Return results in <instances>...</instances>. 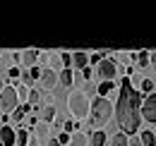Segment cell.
Wrapping results in <instances>:
<instances>
[{
	"instance_id": "6da1fadb",
	"label": "cell",
	"mask_w": 156,
	"mask_h": 146,
	"mask_svg": "<svg viewBox=\"0 0 156 146\" xmlns=\"http://www.w3.org/2000/svg\"><path fill=\"white\" fill-rule=\"evenodd\" d=\"M115 117H118V125L122 129V134H137V129L142 125V96H139V91L132 89L127 77H122V82H120Z\"/></svg>"
},
{
	"instance_id": "7a4b0ae2",
	"label": "cell",
	"mask_w": 156,
	"mask_h": 146,
	"mask_svg": "<svg viewBox=\"0 0 156 146\" xmlns=\"http://www.w3.org/2000/svg\"><path fill=\"white\" fill-rule=\"evenodd\" d=\"M111 115H113V103H111L108 98H101V96H98L96 101L91 103V122L98 125V127H103V125L111 120Z\"/></svg>"
},
{
	"instance_id": "3957f363",
	"label": "cell",
	"mask_w": 156,
	"mask_h": 146,
	"mask_svg": "<svg viewBox=\"0 0 156 146\" xmlns=\"http://www.w3.org/2000/svg\"><path fill=\"white\" fill-rule=\"evenodd\" d=\"M67 106H70V113L75 115V117H87L89 113H91V106H89V98L84 96L82 91H72L67 96Z\"/></svg>"
},
{
	"instance_id": "277c9868",
	"label": "cell",
	"mask_w": 156,
	"mask_h": 146,
	"mask_svg": "<svg viewBox=\"0 0 156 146\" xmlns=\"http://www.w3.org/2000/svg\"><path fill=\"white\" fill-rule=\"evenodd\" d=\"M17 89L15 86H2V91H0V108L2 113H15L17 108Z\"/></svg>"
},
{
	"instance_id": "5b68a950",
	"label": "cell",
	"mask_w": 156,
	"mask_h": 146,
	"mask_svg": "<svg viewBox=\"0 0 156 146\" xmlns=\"http://www.w3.org/2000/svg\"><path fill=\"white\" fill-rule=\"evenodd\" d=\"M96 72H98V77L103 79V82H113V77L118 74V65L113 62V60H101L98 62V67H96Z\"/></svg>"
},
{
	"instance_id": "8992f818",
	"label": "cell",
	"mask_w": 156,
	"mask_h": 146,
	"mask_svg": "<svg viewBox=\"0 0 156 146\" xmlns=\"http://www.w3.org/2000/svg\"><path fill=\"white\" fill-rule=\"evenodd\" d=\"M142 117L147 122H156V93L147 96V101L142 103Z\"/></svg>"
},
{
	"instance_id": "52a82bcc",
	"label": "cell",
	"mask_w": 156,
	"mask_h": 146,
	"mask_svg": "<svg viewBox=\"0 0 156 146\" xmlns=\"http://www.w3.org/2000/svg\"><path fill=\"white\" fill-rule=\"evenodd\" d=\"M17 144V132L12 127H7V125H2L0 129V146H15Z\"/></svg>"
},
{
	"instance_id": "ba28073f",
	"label": "cell",
	"mask_w": 156,
	"mask_h": 146,
	"mask_svg": "<svg viewBox=\"0 0 156 146\" xmlns=\"http://www.w3.org/2000/svg\"><path fill=\"white\" fill-rule=\"evenodd\" d=\"M41 86H43V89H53V86H55V84H58V74L53 72V70H51V67H46V70H41Z\"/></svg>"
},
{
	"instance_id": "9c48e42d",
	"label": "cell",
	"mask_w": 156,
	"mask_h": 146,
	"mask_svg": "<svg viewBox=\"0 0 156 146\" xmlns=\"http://www.w3.org/2000/svg\"><path fill=\"white\" fill-rule=\"evenodd\" d=\"M36 60H39V50H24L22 53V62L27 67H36Z\"/></svg>"
},
{
	"instance_id": "30bf717a",
	"label": "cell",
	"mask_w": 156,
	"mask_h": 146,
	"mask_svg": "<svg viewBox=\"0 0 156 146\" xmlns=\"http://www.w3.org/2000/svg\"><path fill=\"white\" fill-rule=\"evenodd\" d=\"M87 62H89V55H87V53H72V65H75V67L84 70Z\"/></svg>"
},
{
	"instance_id": "8fae6325",
	"label": "cell",
	"mask_w": 156,
	"mask_h": 146,
	"mask_svg": "<svg viewBox=\"0 0 156 146\" xmlns=\"http://www.w3.org/2000/svg\"><path fill=\"white\" fill-rule=\"evenodd\" d=\"M139 139H142V146H156V134H154V132H149V129L142 132Z\"/></svg>"
},
{
	"instance_id": "7c38bea8",
	"label": "cell",
	"mask_w": 156,
	"mask_h": 146,
	"mask_svg": "<svg viewBox=\"0 0 156 146\" xmlns=\"http://www.w3.org/2000/svg\"><path fill=\"white\" fill-rule=\"evenodd\" d=\"M72 82H75V74H72V70L65 67V70L60 72V84H62V86H72Z\"/></svg>"
},
{
	"instance_id": "4fadbf2b",
	"label": "cell",
	"mask_w": 156,
	"mask_h": 146,
	"mask_svg": "<svg viewBox=\"0 0 156 146\" xmlns=\"http://www.w3.org/2000/svg\"><path fill=\"white\" fill-rule=\"evenodd\" d=\"M149 55H151V53H147V50H139V53H135L132 57L137 60V65H139V67H147V65H149Z\"/></svg>"
},
{
	"instance_id": "5bb4252c",
	"label": "cell",
	"mask_w": 156,
	"mask_h": 146,
	"mask_svg": "<svg viewBox=\"0 0 156 146\" xmlns=\"http://www.w3.org/2000/svg\"><path fill=\"white\" fill-rule=\"evenodd\" d=\"M91 146H106V134H103L101 129H96V132L91 134Z\"/></svg>"
},
{
	"instance_id": "9a60e30c",
	"label": "cell",
	"mask_w": 156,
	"mask_h": 146,
	"mask_svg": "<svg viewBox=\"0 0 156 146\" xmlns=\"http://www.w3.org/2000/svg\"><path fill=\"white\" fill-rule=\"evenodd\" d=\"M41 117H43V122H53L55 120V108L53 106H46V108L41 110Z\"/></svg>"
},
{
	"instance_id": "2e32d148",
	"label": "cell",
	"mask_w": 156,
	"mask_h": 146,
	"mask_svg": "<svg viewBox=\"0 0 156 146\" xmlns=\"http://www.w3.org/2000/svg\"><path fill=\"white\" fill-rule=\"evenodd\" d=\"M111 146H127V134H113V139H111Z\"/></svg>"
},
{
	"instance_id": "e0dca14e",
	"label": "cell",
	"mask_w": 156,
	"mask_h": 146,
	"mask_svg": "<svg viewBox=\"0 0 156 146\" xmlns=\"http://www.w3.org/2000/svg\"><path fill=\"white\" fill-rule=\"evenodd\" d=\"M70 146H87V137H84V134H72V137H70Z\"/></svg>"
},
{
	"instance_id": "ac0fdd59",
	"label": "cell",
	"mask_w": 156,
	"mask_h": 146,
	"mask_svg": "<svg viewBox=\"0 0 156 146\" xmlns=\"http://www.w3.org/2000/svg\"><path fill=\"white\" fill-rule=\"evenodd\" d=\"M98 96H101V98H103V96H106V93H111L113 91V82H101V84H98Z\"/></svg>"
},
{
	"instance_id": "d6986e66",
	"label": "cell",
	"mask_w": 156,
	"mask_h": 146,
	"mask_svg": "<svg viewBox=\"0 0 156 146\" xmlns=\"http://www.w3.org/2000/svg\"><path fill=\"white\" fill-rule=\"evenodd\" d=\"M27 110H29V106H24V103H22V106H17V108H15L12 117H15V120H22V117L27 115Z\"/></svg>"
},
{
	"instance_id": "ffe728a7",
	"label": "cell",
	"mask_w": 156,
	"mask_h": 146,
	"mask_svg": "<svg viewBox=\"0 0 156 146\" xmlns=\"http://www.w3.org/2000/svg\"><path fill=\"white\" fill-rule=\"evenodd\" d=\"M142 91L151 96V93H154V82H151V79H144V82H142Z\"/></svg>"
},
{
	"instance_id": "44dd1931",
	"label": "cell",
	"mask_w": 156,
	"mask_h": 146,
	"mask_svg": "<svg viewBox=\"0 0 156 146\" xmlns=\"http://www.w3.org/2000/svg\"><path fill=\"white\" fill-rule=\"evenodd\" d=\"M101 60H106V53H91L89 55V62H91V65H98Z\"/></svg>"
},
{
	"instance_id": "7402d4cb",
	"label": "cell",
	"mask_w": 156,
	"mask_h": 146,
	"mask_svg": "<svg viewBox=\"0 0 156 146\" xmlns=\"http://www.w3.org/2000/svg\"><path fill=\"white\" fill-rule=\"evenodd\" d=\"M17 98H20V101H27V98H29V89H27V86H17Z\"/></svg>"
},
{
	"instance_id": "603a6c76",
	"label": "cell",
	"mask_w": 156,
	"mask_h": 146,
	"mask_svg": "<svg viewBox=\"0 0 156 146\" xmlns=\"http://www.w3.org/2000/svg\"><path fill=\"white\" fill-rule=\"evenodd\" d=\"M27 141H29V134H27L24 129H20V132H17V144L27 146Z\"/></svg>"
},
{
	"instance_id": "cb8c5ba5",
	"label": "cell",
	"mask_w": 156,
	"mask_h": 146,
	"mask_svg": "<svg viewBox=\"0 0 156 146\" xmlns=\"http://www.w3.org/2000/svg\"><path fill=\"white\" fill-rule=\"evenodd\" d=\"M39 101H41L39 91H29V103H31V106H39Z\"/></svg>"
},
{
	"instance_id": "d4e9b609",
	"label": "cell",
	"mask_w": 156,
	"mask_h": 146,
	"mask_svg": "<svg viewBox=\"0 0 156 146\" xmlns=\"http://www.w3.org/2000/svg\"><path fill=\"white\" fill-rule=\"evenodd\" d=\"M10 79H17V77H22V72H20V67H10Z\"/></svg>"
},
{
	"instance_id": "484cf974",
	"label": "cell",
	"mask_w": 156,
	"mask_h": 146,
	"mask_svg": "<svg viewBox=\"0 0 156 146\" xmlns=\"http://www.w3.org/2000/svg\"><path fill=\"white\" fill-rule=\"evenodd\" d=\"M29 74H31V79H34V82H36V79H41V70H39V67H31V70H29Z\"/></svg>"
},
{
	"instance_id": "4316f807",
	"label": "cell",
	"mask_w": 156,
	"mask_h": 146,
	"mask_svg": "<svg viewBox=\"0 0 156 146\" xmlns=\"http://www.w3.org/2000/svg\"><path fill=\"white\" fill-rule=\"evenodd\" d=\"M22 82H24V86H29L34 79H31V74H29V72H22Z\"/></svg>"
},
{
	"instance_id": "83f0119b",
	"label": "cell",
	"mask_w": 156,
	"mask_h": 146,
	"mask_svg": "<svg viewBox=\"0 0 156 146\" xmlns=\"http://www.w3.org/2000/svg\"><path fill=\"white\" fill-rule=\"evenodd\" d=\"M60 60H62L65 65H70V62H72V53H60Z\"/></svg>"
},
{
	"instance_id": "f1b7e54d",
	"label": "cell",
	"mask_w": 156,
	"mask_h": 146,
	"mask_svg": "<svg viewBox=\"0 0 156 146\" xmlns=\"http://www.w3.org/2000/svg\"><path fill=\"white\" fill-rule=\"evenodd\" d=\"M127 146H142V139H139V137H132V139H127Z\"/></svg>"
},
{
	"instance_id": "f546056e",
	"label": "cell",
	"mask_w": 156,
	"mask_h": 146,
	"mask_svg": "<svg viewBox=\"0 0 156 146\" xmlns=\"http://www.w3.org/2000/svg\"><path fill=\"white\" fill-rule=\"evenodd\" d=\"M58 141H60V144H70V134H67V132H62V134L58 137Z\"/></svg>"
},
{
	"instance_id": "4dcf8cb0",
	"label": "cell",
	"mask_w": 156,
	"mask_h": 146,
	"mask_svg": "<svg viewBox=\"0 0 156 146\" xmlns=\"http://www.w3.org/2000/svg\"><path fill=\"white\" fill-rule=\"evenodd\" d=\"M91 93H96V86H94V84H87V89H84V96H91Z\"/></svg>"
},
{
	"instance_id": "1f68e13d",
	"label": "cell",
	"mask_w": 156,
	"mask_h": 146,
	"mask_svg": "<svg viewBox=\"0 0 156 146\" xmlns=\"http://www.w3.org/2000/svg\"><path fill=\"white\" fill-rule=\"evenodd\" d=\"M36 132H39V137H46V134H48V127H46V125H39Z\"/></svg>"
},
{
	"instance_id": "d6a6232c",
	"label": "cell",
	"mask_w": 156,
	"mask_h": 146,
	"mask_svg": "<svg viewBox=\"0 0 156 146\" xmlns=\"http://www.w3.org/2000/svg\"><path fill=\"white\" fill-rule=\"evenodd\" d=\"M149 65H151V67L156 70V53H151V55H149Z\"/></svg>"
},
{
	"instance_id": "836d02e7",
	"label": "cell",
	"mask_w": 156,
	"mask_h": 146,
	"mask_svg": "<svg viewBox=\"0 0 156 146\" xmlns=\"http://www.w3.org/2000/svg\"><path fill=\"white\" fill-rule=\"evenodd\" d=\"M82 74H84V79H89V77H91V70H89V67H84V70H82Z\"/></svg>"
},
{
	"instance_id": "e575fe53",
	"label": "cell",
	"mask_w": 156,
	"mask_h": 146,
	"mask_svg": "<svg viewBox=\"0 0 156 146\" xmlns=\"http://www.w3.org/2000/svg\"><path fill=\"white\" fill-rule=\"evenodd\" d=\"M75 129V122H65V132H72Z\"/></svg>"
},
{
	"instance_id": "d590c367",
	"label": "cell",
	"mask_w": 156,
	"mask_h": 146,
	"mask_svg": "<svg viewBox=\"0 0 156 146\" xmlns=\"http://www.w3.org/2000/svg\"><path fill=\"white\" fill-rule=\"evenodd\" d=\"M48 146H62V144H60L58 139H51V141H48Z\"/></svg>"
}]
</instances>
